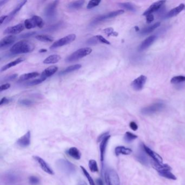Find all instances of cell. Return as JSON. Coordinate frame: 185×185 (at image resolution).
I'll use <instances>...</instances> for the list:
<instances>
[{
    "instance_id": "9f6ffc18",
    "label": "cell",
    "mask_w": 185,
    "mask_h": 185,
    "mask_svg": "<svg viewBox=\"0 0 185 185\" xmlns=\"http://www.w3.org/2000/svg\"><path fill=\"white\" fill-rule=\"evenodd\" d=\"M17 77V74H12V75H10V76H9L7 79L8 81V80L10 81V80H13V79H14L15 78H16Z\"/></svg>"
},
{
    "instance_id": "ba28073f",
    "label": "cell",
    "mask_w": 185,
    "mask_h": 185,
    "mask_svg": "<svg viewBox=\"0 0 185 185\" xmlns=\"http://www.w3.org/2000/svg\"><path fill=\"white\" fill-rule=\"evenodd\" d=\"M59 2L55 1L49 3L45 9V15L49 19H53L56 15V8Z\"/></svg>"
},
{
    "instance_id": "db71d44e",
    "label": "cell",
    "mask_w": 185,
    "mask_h": 185,
    "mask_svg": "<svg viewBox=\"0 0 185 185\" xmlns=\"http://www.w3.org/2000/svg\"><path fill=\"white\" fill-rule=\"evenodd\" d=\"M154 20V17L153 15L149 14L147 15L146 20L148 24H150L151 22L153 21Z\"/></svg>"
},
{
    "instance_id": "8fae6325",
    "label": "cell",
    "mask_w": 185,
    "mask_h": 185,
    "mask_svg": "<svg viewBox=\"0 0 185 185\" xmlns=\"http://www.w3.org/2000/svg\"><path fill=\"white\" fill-rule=\"evenodd\" d=\"M31 132L28 131L24 134V135H23L22 136L17 140L16 144L18 146L22 148H26L27 147L29 146V144L31 143Z\"/></svg>"
},
{
    "instance_id": "bcb514c9",
    "label": "cell",
    "mask_w": 185,
    "mask_h": 185,
    "mask_svg": "<svg viewBox=\"0 0 185 185\" xmlns=\"http://www.w3.org/2000/svg\"><path fill=\"white\" fill-rule=\"evenodd\" d=\"M62 24V23H58L57 24H54L53 26H51L50 27L47 28L46 30V31H56V29H58L59 27H60Z\"/></svg>"
},
{
    "instance_id": "8d00e7d4",
    "label": "cell",
    "mask_w": 185,
    "mask_h": 185,
    "mask_svg": "<svg viewBox=\"0 0 185 185\" xmlns=\"http://www.w3.org/2000/svg\"><path fill=\"white\" fill-rule=\"evenodd\" d=\"M89 167L92 172H97L98 171L97 163L94 160H90L89 162Z\"/></svg>"
},
{
    "instance_id": "6da1fadb",
    "label": "cell",
    "mask_w": 185,
    "mask_h": 185,
    "mask_svg": "<svg viewBox=\"0 0 185 185\" xmlns=\"http://www.w3.org/2000/svg\"><path fill=\"white\" fill-rule=\"evenodd\" d=\"M35 46L33 43L27 40H22L15 44L10 49L14 54L27 53L34 51Z\"/></svg>"
},
{
    "instance_id": "7dc6e473",
    "label": "cell",
    "mask_w": 185,
    "mask_h": 185,
    "mask_svg": "<svg viewBox=\"0 0 185 185\" xmlns=\"http://www.w3.org/2000/svg\"><path fill=\"white\" fill-rule=\"evenodd\" d=\"M96 37L97 38V39H98V40L100 42H101V43H103V44H107V45H110V42L109 41H107V39H105L104 38L102 37V35H96Z\"/></svg>"
},
{
    "instance_id": "ee69618b",
    "label": "cell",
    "mask_w": 185,
    "mask_h": 185,
    "mask_svg": "<svg viewBox=\"0 0 185 185\" xmlns=\"http://www.w3.org/2000/svg\"><path fill=\"white\" fill-rule=\"evenodd\" d=\"M104 32L106 34H107L108 36H114V37H117L118 36V33L117 32L114 31V29L112 28H107L106 29H104Z\"/></svg>"
},
{
    "instance_id": "f5cc1de1",
    "label": "cell",
    "mask_w": 185,
    "mask_h": 185,
    "mask_svg": "<svg viewBox=\"0 0 185 185\" xmlns=\"http://www.w3.org/2000/svg\"><path fill=\"white\" fill-rule=\"evenodd\" d=\"M10 87V84L9 83L3 84L0 86V90H1V91H3L5 90H7L8 89H9Z\"/></svg>"
},
{
    "instance_id": "3957f363",
    "label": "cell",
    "mask_w": 185,
    "mask_h": 185,
    "mask_svg": "<svg viewBox=\"0 0 185 185\" xmlns=\"http://www.w3.org/2000/svg\"><path fill=\"white\" fill-rule=\"evenodd\" d=\"M92 49L89 47H85L79 49L77 51L73 52L70 56H67L66 59V62H73L77 61L83 58L91 53Z\"/></svg>"
},
{
    "instance_id": "7bdbcfd3",
    "label": "cell",
    "mask_w": 185,
    "mask_h": 185,
    "mask_svg": "<svg viewBox=\"0 0 185 185\" xmlns=\"http://www.w3.org/2000/svg\"><path fill=\"white\" fill-rule=\"evenodd\" d=\"M101 1L100 0H92L90 1L88 3V5H87V9H92L93 8L95 7L100 5V3Z\"/></svg>"
},
{
    "instance_id": "60d3db41",
    "label": "cell",
    "mask_w": 185,
    "mask_h": 185,
    "mask_svg": "<svg viewBox=\"0 0 185 185\" xmlns=\"http://www.w3.org/2000/svg\"><path fill=\"white\" fill-rule=\"evenodd\" d=\"M185 82V76H178L172 78L171 82L172 84H178Z\"/></svg>"
},
{
    "instance_id": "7c38bea8",
    "label": "cell",
    "mask_w": 185,
    "mask_h": 185,
    "mask_svg": "<svg viewBox=\"0 0 185 185\" xmlns=\"http://www.w3.org/2000/svg\"><path fill=\"white\" fill-rule=\"evenodd\" d=\"M34 160L37 161L40 167L42 168V169L46 173H48L50 175H53L54 172L51 168L49 167V165L46 162V161L43 160L42 158L38 156H34L33 157Z\"/></svg>"
},
{
    "instance_id": "94428289",
    "label": "cell",
    "mask_w": 185,
    "mask_h": 185,
    "mask_svg": "<svg viewBox=\"0 0 185 185\" xmlns=\"http://www.w3.org/2000/svg\"><path fill=\"white\" fill-rule=\"evenodd\" d=\"M47 49H40V51H39V52L40 53H45V52H46Z\"/></svg>"
},
{
    "instance_id": "f907efd6",
    "label": "cell",
    "mask_w": 185,
    "mask_h": 185,
    "mask_svg": "<svg viewBox=\"0 0 185 185\" xmlns=\"http://www.w3.org/2000/svg\"><path fill=\"white\" fill-rule=\"evenodd\" d=\"M12 100L10 98H7V97H3L2 100H1L0 102V105H3L7 104L11 102Z\"/></svg>"
},
{
    "instance_id": "5b68a950",
    "label": "cell",
    "mask_w": 185,
    "mask_h": 185,
    "mask_svg": "<svg viewBox=\"0 0 185 185\" xmlns=\"http://www.w3.org/2000/svg\"><path fill=\"white\" fill-rule=\"evenodd\" d=\"M105 180L107 185H120L119 176L116 171L108 169L105 172Z\"/></svg>"
},
{
    "instance_id": "e0dca14e",
    "label": "cell",
    "mask_w": 185,
    "mask_h": 185,
    "mask_svg": "<svg viewBox=\"0 0 185 185\" xmlns=\"http://www.w3.org/2000/svg\"><path fill=\"white\" fill-rule=\"evenodd\" d=\"M110 135H108L107 136L105 137L104 138L102 139L101 141L100 144V160L101 162H103L104 160L105 153V151L107 147V144L108 143V142L109 141V139H110Z\"/></svg>"
},
{
    "instance_id": "836d02e7",
    "label": "cell",
    "mask_w": 185,
    "mask_h": 185,
    "mask_svg": "<svg viewBox=\"0 0 185 185\" xmlns=\"http://www.w3.org/2000/svg\"><path fill=\"white\" fill-rule=\"evenodd\" d=\"M119 5L121 7L124 8V9L127 10H129V11H131V12H135L136 11V9H135V7L130 3H119Z\"/></svg>"
},
{
    "instance_id": "91938a15",
    "label": "cell",
    "mask_w": 185,
    "mask_h": 185,
    "mask_svg": "<svg viewBox=\"0 0 185 185\" xmlns=\"http://www.w3.org/2000/svg\"><path fill=\"white\" fill-rule=\"evenodd\" d=\"M8 2V1H4V0H1L0 1V6L2 7L3 5H5V3H7Z\"/></svg>"
},
{
    "instance_id": "1f68e13d",
    "label": "cell",
    "mask_w": 185,
    "mask_h": 185,
    "mask_svg": "<svg viewBox=\"0 0 185 185\" xmlns=\"http://www.w3.org/2000/svg\"><path fill=\"white\" fill-rule=\"evenodd\" d=\"M159 174L160 176H163L164 178H167L168 179H171L173 180H176V176L173 174V173L171 172V171H165L159 172Z\"/></svg>"
},
{
    "instance_id": "816d5d0a",
    "label": "cell",
    "mask_w": 185,
    "mask_h": 185,
    "mask_svg": "<svg viewBox=\"0 0 185 185\" xmlns=\"http://www.w3.org/2000/svg\"><path fill=\"white\" fill-rule=\"evenodd\" d=\"M129 126L130 127V128L134 131H136L138 129V125L135 122H130Z\"/></svg>"
},
{
    "instance_id": "7402d4cb",
    "label": "cell",
    "mask_w": 185,
    "mask_h": 185,
    "mask_svg": "<svg viewBox=\"0 0 185 185\" xmlns=\"http://www.w3.org/2000/svg\"><path fill=\"white\" fill-rule=\"evenodd\" d=\"M58 67L57 66H49L48 68H46L42 73L41 77L42 78H46L53 75L54 73L58 71Z\"/></svg>"
},
{
    "instance_id": "cb8c5ba5",
    "label": "cell",
    "mask_w": 185,
    "mask_h": 185,
    "mask_svg": "<svg viewBox=\"0 0 185 185\" xmlns=\"http://www.w3.org/2000/svg\"><path fill=\"white\" fill-rule=\"evenodd\" d=\"M61 59V56L58 54H53L48 56L44 60L43 63L45 64H52L58 63Z\"/></svg>"
},
{
    "instance_id": "9c48e42d",
    "label": "cell",
    "mask_w": 185,
    "mask_h": 185,
    "mask_svg": "<svg viewBox=\"0 0 185 185\" xmlns=\"http://www.w3.org/2000/svg\"><path fill=\"white\" fill-rule=\"evenodd\" d=\"M124 13V10L122 9L118 10H116V11H114V12H111L108 13L106 14L103 15H101L99 17L96 18L93 21L92 23L96 24L97 22L103 21H105L106 20L111 19L113 17H116V16H117L118 15H120L123 14Z\"/></svg>"
},
{
    "instance_id": "f35d334b",
    "label": "cell",
    "mask_w": 185,
    "mask_h": 185,
    "mask_svg": "<svg viewBox=\"0 0 185 185\" xmlns=\"http://www.w3.org/2000/svg\"><path fill=\"white\" fill-rule=\"evenodd\" d=\"M46 78H42V77H41L40 78H39V79H37L31 81V82H27V83H26V85L27 86H32L37 85H38L39 84H41V83H42L43 82L46 80Z\"/></svg>"
},
{
    "instance_id": "f1b7e54d",
    "label": "cell",
    "mask_w": 185,
    "mask_h": 185,
    "mask_svg": "<svg viewBox=\"0 0 185 185\" xmlns=\"http://www.w3.org/2000/svg\"><path fill=\"white\" fill-rule=\"evenodd\" d=\"M39 76L38 72H31V73H25L20 77L19 82H24L27 81L32 78H35Z\"/></svg>"
},
{
    "instance_id": "b9f144b4",
    "label": "cell",
    "mask_w": 185,
    "mask_h": 185,
    "mask_svg": "<svg viewBox=\"0 0 185 185\" xmlns=\"http://www.w3.org/2000/svg\"><path fill=\"white\" fill-rule=\"evenodd\" d=\"M137 158L142 164L146 165L147 163H148V161H147L146 156H145V155L143 153H139L138 154Z\"/></svg>"
},
{
    "instance_id": "83f0119b",
    "label": "cell",
    "mask_w": 185,
    "mask_h": 185,
    "mask_svg": "<svg viewBox=\"0 0 185 185\" xmlns=\"http://www.w3.org/2000/svg\"><path fill=\"white\" fill-rule=\"evenodd\" d=\"M160 24H161L160 22H156L155 24H152L151 26H149L148 27H145L142 30L141 34H143V35L149 34L154 31L155 29H156L158 27H159Z\"/></svg>"
},
{
    "instance_id": "6125c7cd",
    "label": "cell",
    "mask_w": 185,
    "mask_h": 185,
    "mask_svg": "<svg viewBox=\"0 0 185 185\" xmlns=\"http://www.w3.org/2000/svg\"><path fill=\"white\" fill-rule=\"evenodd\" d=\"M135 29L136 30V31H138L139 30V27H137H137L136 26V27H135Z\"/></svg>"
},
{
    "instance_id": "603a6c76",
    "label": "cell",
    "mask_w": 185,
    "mask_h": 185,
    "mask_svg": "<svg viewBox=\"0 0 185 185\" xmlns=\"http://www.w3.org/2000/svg\"><path fill=\"white\" fill-rule=\"evenodd\" d=\"M66 153L69 156L76 160H79L81 158V153L78 149L76 147H72L66 151Z\"/></svg>"
},
{
    "instance_id": "ac0fdd59",
    "label": "cell",
    "mask_w": 185,
    "mask_h": 185,
    "mask_svg": "<svg viewBox=\"0 0 185 185\" xmlns=\"http://www.w3.org/2000/svg\"><path fill=\"white\" fill-rule=\"evenodd\" d=\"M27 1H22L17 5V6L13 10L12 12L10 13V14L8 16L7 19L5 21V24L9 22L12 20L13 18L15 16V15L19 12L20 9L22 8V7L27 3Z\"/></svg>"
},
{
    "instance_id": "44dd1931",
    "label": "cell",
    "mask_w": 185,
    "mask_h": 185,
    "mask_svg": "<svg viewBox=\"0 0 185 185\" xmlns=\"http://www.w3.org/2000/svg\"><path fill=\"white\" fill-rule=\"evenodd\" d=\"M185 8V5L183 3H181L179 5L178 7L173 8V9L170 10L169 12L165 15V18H171L175 16L176 15L179 14L180 13L182 12V10Z\"/></svg>"
},
{
    "instance_id": "ffe728a7",
    "label": "cell",
    "mask_w": 185,
    "mask_h": 185,
    "mask_svg": "<svg viewBox=\"0 0 185 185\" xmlns=\"http://www.w3.org/2000/svg\"><path fill=\"white\" fill-rule=\"evenodd\" d=\"M151 165L153 166L155 169L159 172H161L163 171H171L172 168L170 166L167 165V164H160V163H157L155 161H151Z\"/></svg>"
},
{
    "instance_id": "f546056e",
    "label": "cell",
    "mask_w": 185,
    "mask_h": 185,
    "mask_svg": "<svg viewBox=\"0 0 185 185\" xmlns=\"http://www.w3.org/2000/svg\"><path fill=\"white\" fill-rule=\"evenodd\" d=\"M81 67H82V65L80 64H76V65H74L68 66V67H67L65 70H63V71H61L60 74L61 75L66 74L67 73L72 72L73 71H77L78 70H79Z\"/></svg>"
},
{
    "instance_id": "f6af8a7d",
    "label": "cell",
    "mask_w": 185,
    "mask_h": 185,
    "mask_svg": "<svg viewBox=\"0 0 185 185\" xmlns=\"http://www.w3.org/2000/svg\"><path fill=\"white\" fill-rule=\"evenodd\" d=\"M29 183L31 185H38L40 183L39 178L35 176H31L28 179Z\"/></svg>"
},
{
    "instance_id": "484cf974",
    "label": "cell",
    "mask_w": 185,
    "mask_h": 185,
    "mask_svg": "<svg viewBox=\"0 0 185 185\" xmlns=\"http://www.w3.org/2000/svg\"><path fill=\"white\" fill-rule=\"evenodd\" d=\"M24 58H19L16 59V60H15L14 61L10 62L9 63L6 64L4 66H3L2 67L1 69V71L3 72V71H5L9 68L12 67L13 66H16L18 65L19 63H22V61H24Z\"/></svg>"
},
{
    "instance_id": "30bf717a",
    "label": "cell",
    "mask_w": 185,
    "mask_h": 185,
    "mask_svg": "<svg viewBox=\"0 0 185 185\" xmlns=\"http://www.w3.org/2000/svg\"><path fill=\"white\" fill-rule=\"evenodd\" d=\"M147 77L141 75L138 78L135 79L132 83V86L135 90L140 91L143 88L144 85L146 83Z\"/></svg>"
},
{
    "instance_id": "11a10c76",
    "label": "cell",
    "mask_w": 185,
    "mask_h": 185,
    "mask_svg": "<svg viewBox=\"0 0 185 185\" xmlns=\"http://www.w3.org/2000/svg\"><path fill=\"white\" fill-rule=\"evenodd\" d=\"M8 15H5V16H2L0 18V24H2L3 23L5 22V20H6L7 19Z\"/></svg>"
},
{
    "instance_id": "52a82bcc",
    "label": "cell",
    "mask_w": 185,
    "mask_h": 185,
    "mask_svg": "<svg viewBox=\"0 0 185 185\" xmlns=\"http://www.w3.org/2000/svg\"><path fill=\"white\" fill-rule=\"evenodd\" d=\"M165 105L161 103H156L153 104L141 110V113L145 115L154 114L156 112H159L163 109Z\"/></svg>"
},
{
    "instance_id": "d590c367",
    "label": "cell",
    "mask_w": 185,
    "mask_h": 185,
    "mask_svg": "<svg viewBox=\"0 0 185 185\" xmlns=\"http://www.w3.org/2000/svg\"><path fill=\"white\" fill-rule=\"evenodd\" d=\"M81 169L83 172V173H84V176H85L86 178L88 179V181H89V183H90V185H96L95 184V181L93 180L90 174L89 173L88 171H86L85 168H84L83 166H81Z\"/></svg>"
},
{
    "instance_id": "5bb4252c",
    "label": "cell",
    "mask_w": 185,
    "mask_h": 185,
    "mask_svg": "<svg viewBox=\"0 0 185 185\" xmlns=\"http://www.w3.org/2000/svg\"><path fill=\"white\" fill-rule=\"evenodd\" d=\"M143 148L144 151L149 156H151V158H153V161H155L157 163L162 164L163 162L162 158H161L160 155H158V154L156 153L155 151H153L151 149L149 148L146 145H143Z\"/></svg>"
},
{
    "instance_id": "d4e9b609",
    "label": "cell",
    "mask_w": 185,
    "mask_h": 185,
    "mask_svg": "<svg viewBox=\"0 0 185 185\" xmlns=\"http://www.w3.org/2000/svg\"><path fill=\"white\" fill-rule=\"evenodd\" d=\"M114 151L116 155H119L121 154L128 155L132 153V150L131 149L128 148L123 146L117 147L115 148Z\"/></svg>"
},
{
    "instance_id": "4fadbf2b",
    "label": "cell",
    "mask_w": 185,
    "mask_h": 185,
    "mask_svg": "<svg viewBox=\"0 0 185 185\" xmlns=\"http://www.w3.org/2000/svg\"><path fill=\"white\" fill-rule=\"evenodd\" d=\"M24 25L22 24H16L12 27H8L5 29L4 33L5 34H12L14 35L15 34H19L24 30Z\"/></svg>"
},
{
    "instance_id": "8992f818",
    "label": "cell",
    "mask_w": 185,
    "mask_h": 185,
    "mask_svg": "<svg viewBox=\"0 0 185 185\" xmlns=\"http://www.w3.org/2000/svg\"><path fill=\"white\" fill-rule=\"evenodd\" d=\"M76 38L75 34H69L66 37H63V38L59 39L58 41L54 42L50 47V49H56L58 47L63 46L68 44H71V42H74Z\"/></svg>"
},
{
    "instance_id": "681fc988",
    "label": "cell",
    "mask_w": 185,
    "mask_h": 185,
    "mask_svg": "<svg viewBox=\"0 0 185 185\" xmlns=\"http://www.w3.org/2000/svg\"><path fill=\"white\" fill-rule=\"evenodd\" d=\"M35 34H36V32H29V33H26V34H22V35L21 36V38L24 39H27V38H29L30 37L33 36V35Z\"/></svg>"
},
{
    "instance_id": "2e32d148",
    "label": "cell",
    "mask_w": 185,
    "mask_h": 185,
    "mask_svg": "<svg viewBox=\"0 0 185 185\" xmlns=\"http://www.w3.org/2000/svg\"><path fill=\"white\" fill-rule=\"evenodd\" d=\"M165 3V1H159L154 3L143 13V15L147 16L148 15L152 14L153 13L155 12L157 10H158Z\"/></svg>"
},
{
    "instance_id": "277c9868",
    "label": "cell",
    "mask_w": 185,
    "mask_h": 185,
    "mask_svg": "<svg viewBox=\"0 0 185 185\" xmlns=\"http://www.w3.org/2000/svg\"><path fill=\"white\" fill-rule=\"evenodd\" d=\"M2 181L5 185H16L20 181V176L13 171H9L4 173Z\"/></svg>"
},
{
    "instance_id": "d6986e66",
    "label": "cell",
    "mask_w": 185,
    "mask_h": 185,
    "mask_svg": "<svg viewBox=\"0 0 185 185\" xmlns=\"http://www.w3.org/2000/svg\"><path fill=\"white\" fill-rule=\"evenodd\" d=\"M156 37L155 35H151L145 39L143 42H142L139 47V51H142L144 49L148 48L153 43V42L155 40Z\"/></svg>"
},
{
    "instance_id": "7a4b0ae2",
    "label": "cell",
    "mask_w": 185,
    "mask_h": 185,
    "mask_svg": "<svg viewBox=\"0 0 185 185\" xmlns=\"http://www.w3.org/2000/svg\"><path fill=\"white\" fill-rule=\"evenodd\" d=\"M56 165L59 171L67 176H71L76 173V166L65 159H59L56 161Z\"/></svg>"
},
{
    "instance_id": "4dcf8cb0",
    "label": "cell",
    "mask_w": 185,
    "mask_h": 185,
    "mask_svg": "<svg viewBox=\"0 0 185 185\" xmlns=\"http://www.w3.org/2000/svg\"><path fill=\"white\" fill-rule=\"evenodd\" d=\"M35 38L37 40L42 42H52L54 40L53 37L49 35H38Z\"/></svg>"
},
{
    "instance_id": "e575fe53",
    "label": "cell",
    "mask_w": 185,
    "mask_h": 185,
    "mask_svg": "<svg viewBox=\"0 0 185 185\" xmlns=\"http://www.w3.org/2000/svg\"><path fill=\"white\" fill-rule=\"evenodd\" d=\"M137 138V136L130 132H128L124 135V140L127 142H130Z\"/></svg>"
},
{
    "instance_id": "9a60e30c",
    "label": "cell",
    "mask_w": 185,
    "mask_h": 185,
    "mask_svg": "<svg viewBox=\"0 0 185 185\" xmlns=\"http://www.w3.org/2000/svg\"><path fill=\"white\" fill-rule=\"evenodd\" d=\"M16 40V37L15 35H10L3 38L0 42V48L1 49H6L8 47L12 45Z\"/></svg>"
},
{
    "instance_id": "c3c4849f",
    "label": "cell",
    "mask_w": 185,
    "mask_h": 185,
    "mask_svg": "<svg viewBox=\"0 0 185 185\" xmlns=\"http://www.w3.org/2000/svg\"><path fill=\"white\" fill-rule=\"evenodd\" d=\"M98 42H100L98 40V39H97L96 36L92 37L91 39H89L87 41V43L89 45H95V44H98Z\"/></svg>"
},
{
    "instance_id": "74e56055",
    "label": "cell",
    "mask_w": 185,
    "mask_h": 185,
    "mask_svg": "<svg viewBox=\"0 0 185 185\" xmlns=\"http://www.w3.org/2000/svg\"><path fill=\"white\" fill-rule=\"evenodd\" d=\"M24 27L28 29H32L37 27L33 20L31 19L26 20L24 22Z\"/></svg>"
},
{
    "instance_id": "ab89813d",
    "label": "cell",
    "mask_w": 185,
    "mask_h": 185,
    "mask_svg": "<svg viewBox=\"0 0 185 185\" xmlns=\"http://www.w3.org/2000/svg\"><path fill=\"white\" fill-rule=\"evenodd\" d=\"M18 104L23 107H30L34 104V102L32 101V100L22 99L19 100Z\"/></svg>"
},
{
    "instance_id": "6f0895ef",
    "label": "cell",
    "mask_w": 185,
    "mask_h": 185,
    "mask_svg": "<svg viewBox=\"0 0 185 185\" xmlns=\"http://www.w3.org/2000/svg\"><path fill=\"white\" fill-rule=\"evenodd\" d=\"M96 183H97V185H104V183L103 181L100 178H98L96 180Z\"/></svg>"
},
{
    "instance_id": "d6a6232c",
    "label": "cell",
    "mask_w": 185,
    "mask_h": 185,
    "mask_svg": "<svg viewBox=\"0 0 185 185\" xmlns=\"http://www.w3.org/2000/svg\"><path fill=\"white\" fill-rule=\"evenodd\" d=\"M32 19L33 20V21L37 27H39V28H42L44 26V21L42 17L37 16V15H34L33 16H32Z\"/></svg>"
},
{
    "instance_id": "680465c9",
    "label": "cell",
    "mask_w": 185,
    "mask_h": 185,
    "mask_svg": "<svg viewBox=\"0 0 185 185\" xmlns=\"http://www.w3.org/2000/svg\"><path fill=\"white\" fill-rule=\"evenodd\" d=\"M76 185H88V184L84 181L80 180L78 181Z\"/></svg>"
},
{
    "instance_id": "4316f807",
    "label": "cell",
    "mask_w": 185,
    "mask_h": 185,
    "mask_svg": "<svg viewBox=\"0 0 185 185\" xmlns=\"http://www.w3.org/2000/svg\"><path fill=\"white\" fill-rule=\"evenodd\" d=\"M85 3L84 1H74L68 3L67 5V8L69 9L76 10L79 9L82 7Z\"/></svg>"
}]
</instances>
